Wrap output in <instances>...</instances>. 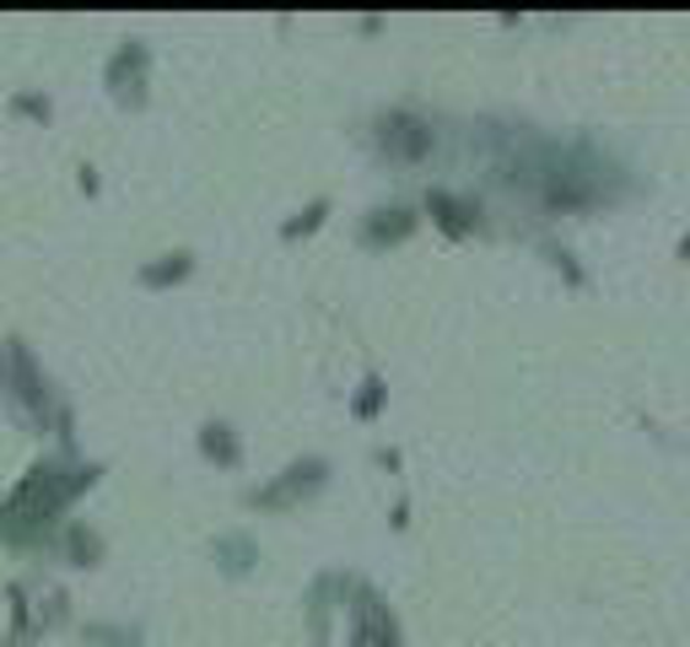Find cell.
I'll return each mask as SVG.
<instances>
[{"label": "cell", "instance_id": "8", "mask_svg": "<svg viewBox=\"0 0 690 647\" xmlns=\"http://www.w3.org/2000/svg\"><path fill=\"white\" fill-rule=\"evenodd\" d=\"M416 227V211L410 205H388V211H373V222L362 227V243H388V238H405Z\"/></svg>", "mask_w": 690, "mask_h": 647}, {"label": "cell", "instance_id": "4", "mask_svg": "<svg viewBox=\"0 0 690 647\" xmlns=\"http://www.w3.org/2000/svg\"><path fill=\"white\" fill-rule=\"evenodd\" d=\"M146 65H151V55H146V44H135V38H125V44L109 55L103 81H109V92H114L120 103H140V98H146Z\"/></svg>", "mask_w": 690, "mask_h": 647}, {"label": "cell", "instance_id": "13", "mask_svg": "<svg viewBox=\"0 0 690 647\" xmlns=\"http://www.w3.org/2000/svg\"><path fill=\"white\" fill-rule=\"evenodd\" d=\"M11 114H22V120H49L55 109H49L44 92H11Z\"/></svg>", "mask_w": 690, "mask_h": 647}, {"label": "cell", "instance_id": "1", "mask_svg": "<svg viewBox=\"0 0 690 647\" xmlns=\"http://www.w3.org/2000/svg\"><path fill=\"white\" fill-rule=\"evenodd\" d=\"M98 464H76L70 453L38 458L0 502V545L11 550H49L65 513L98 486Z\"/></svg>", "mask_w": 690, "mask_h": 647}, {"label": "cell", "instance_id": "14", "mask_svg": "<svg viewBox=\"0 0 690 647\" xmlns=\"http://www.w3.org/2000/svg\"><path fill=\"white\" fill-rule=\"evenodd\" d=\"M324 211H329V200H314V205H308V211H297V222H286L281 232H286V238H303V232H314L318 222H324Z\"/></svg>", "mask_w": 690, "mask_h": 647}, {"label": "cell", "instance_id": "2", "mask_svg": "<svg viewBox=\"0 0 690 647\" xmlns=\"http://www.w3.org/2000/svg\"><path fill=\"white\" fill-rule=\"evenodd\" d=\"M0 405L11 410V421H22L38 438H60L70 453V405L22 340H0Z\"/></svg>", "mask_w": 690, "mask_h": 647}, {"label": "cell", "instance_id": "12", "mask_svg": "<svg viewBox=\"0 0 690 647\" xmlns=\"http://www.w3.org/2000/svg\"><path fill=\"white\" fill-rule=\"evenodd\" d=\"M432 211H438V222L448 227V232H470V205H464V200L432 190Z\"/></svg>", "mask_w": 690, "mask_h": 647}, {"label": "cell", "instance_id": "5", "mask_svg": "<svg viewBox=\"0 0 690 647\" xmlns=\"http://www.w3.org/2000/svg\"><path fill=\"white\" fill-rule=\"evenodd\" d=\"M49 550L70 561V567H98L103 561V540L81 523V518H65L60 529H55V540H49Z\"/></svg>", "mask_w": 690, "mask_h": 647}, {"label": "cell", "instance_id": "9", "mask_svg": "<svg viewBox=\"0 0 690 647\" xmlns=\"http://www.w3.org/2000/svg\"><path fill=\"white\" fill-rule=\"evenodd\" d=\"M200 453L216 458V464H238V458H244V443H238V432H233L227 421H205V427H200Z\"/></svg>", "mask_w": 690, "mask_h": 647}, {"label": "cell", "instance_id": "11", "mask_svg": "<svg viewBox=\"0 0 690 647\" xmlns=\"http://www.w3.org/2000/svg\"><path fill=\"white\" fill-rule=\"evenodd\" d=\"M216 556H222V567H227V572H249L253 540H249V534H227V540H216Z\"/></svg>", "mask_w": 690, "mask_h": 647}, {"label": "cell", "instance_id": "3", "mask_svg": "<svg viewBox=\"0 0 690 647\" xmlns=\"http://www.w3.org/2000/svg\"><path fill=\"white\" fill-rule=\"evenodd\" d=\"M324 475H329V464H324V458H297L281 480H270V486L249 491V508H292V502H303L308 491L324 486Z\"/></svg>", "mask_w": 690, "mask_h": 647}, {"label": "cell", "instance_id": "10", "mask_svg": "<svg viewBox=\"0 0 690 647\" xmlns=\"http://www.w3.org/2000/svg\"><path fill=\"white\" fill-rule=\"evenodd\" d=\"M189 270H194L189 254H162L157 264H140V281H146V286H173V281H184Z\"/></svg>", "mask_w": 690, "mask_h": 647}, {"label": "cell", "instance_id": "6", "mask_svg": "<svg viewBox=\"0 0 690 647\" xmlns=\"http://www.w3.org/2000/svg\"><path fill=\"white\" fill-rule=\"evenodd\" d=\"M351 647H399V632H394V621H388V610H383V599H377L373 588H362V604H357V637Z\"/></svg>", "mask_w": 690, "mask_h": 647}, {"label": "cell", "instance_id": "7", "mask_svg": "<svg viewBox=\"0 0 690 647\" xmlns=\"http://www.w3.org/2000/svg\"><path fill=\"white\" fill-rule=\"evenodd\" d=\"M383 146H388V157L416 162V157L432 146V129L421 125V120H410V114H388V120H383Z\"/></svg>", "mask_w": 690, "mask_h": 647}, {"label": "cell", "instance_id": "15", "mask_svg": "<svg viewBox=\"0 0 690 647\" xmlns=\"http://www.w3.org/2000/svg\"><path fill=\"white\" fill-rule=\"evenodd\" d=\"M377 405H383V384H377V378H367V384H362V394H357V416H377Z\"/></svg>", "mask_w": 690, "mask_h": 647}]
</instances>
